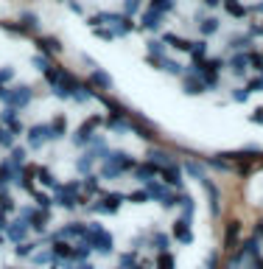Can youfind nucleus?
Returning a JSON list of instances; mask_svg holds the SVG:
<instances>
[{
    "instance_id": "1",
    "label": "nucleus",
    "mask_w": 263,
    "mask_h": 269,
    "mask_svg": "<svg viewBox=\"0 0 263 269\" xmlns=\"http://www.w3.org/2000/svg\"><path fill=\"white\" fill-rule=\"evenodd\" d=\"M0 269H199L196 205L154 143L65 70L3 87Z\"/></svg>"
}]
</instances>
